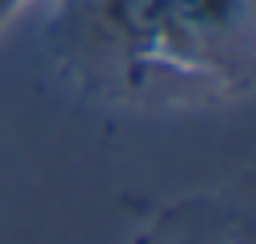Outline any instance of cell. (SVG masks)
I'll list each match as a JSON object with an SVG mask.
<instances>
[{
	"label": "cell",
	"mask_w": 256,
	"mask_h": 244,
	"mask_svg": "<svg viewBox=\"0 0 256 244\" xmlns=\"http://www.w3.org/2000/svg\"><path fill=\"white\" fill-rule=\"evenodd\" d=\"M20 4H24V0H0V28H4L8 20H12V12H16Z\"/></svg>",
	"instance_id": "3957f363"
},
{
	"label": "cell",
	"mask_w": 256,
	"mask_h": 244,
	"mask_svg": "<svg viewBox=\"0 0 256 244\" xmlns=\"http://www.w3.org/2000/svg\"><path fill=\"white\" fill-rule=\"evenodd\" d=\"M256 56V0H168L152 60L244 92Z\"/></svg>",
	"instance_id": "6da1fadb"
},
{
	"label": "cell",
	"mask_w": 256,
	"mask_h": 244,
	"mask_svg": "<svg viewBox=\"0 0 256 244\" xmlns=\"http://www.w3.org/2000/svg\"><path fill=\"white\" fill-rule=\"evenodd\" d=\"M136 244H248L244 220L212 200H188L156 216Z\"/></svg>",
	"instance_id": "7a4b0ae2"
}]
</instances>
